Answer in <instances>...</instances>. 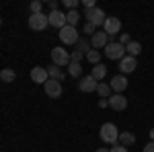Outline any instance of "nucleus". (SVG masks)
<instances>
[{
    "mask_svg": "<svg viewBox=\"0 0 154 152\" xmlns=\"http://www.w3.org/2000/svg\"><path fill=\"white\" fill-rule=\"evenodd\" d=\"M101 140L105 144H117L119 142V129L115 123H103L101 126Z\"/></svg>",
    "mask_w": 154,
    "mask_h": 152,
    "instance_id": "nucleus-1",
    "label": "nucleus"
},
{
    "mask_svg": "<svg viewBox=\"0 0 154 152\" xmlns=\"http://www.w3.org/2000/svg\"><path fill=\"white\" fill-rule=\"evenodd\" d=\"M84 17H86V23L95 25V27H103V25H105V21H107L105 12L101 11L99 6H95V8H86Z\"/></svg>",
    "mask_w": 154,
    "mask_h": 152,
    "instance_id": "nucleus-2",
    "label": "nucleus"
},
{
    "mask_svg": "<svg viewBox=\"0 0 154 152\" xmlns=\"http://www.w3.org/2000/svg\"><path fill=\"white\" fill-rule=\"evenodd\" d=\"M60 39H62V43L76 45L80 37H78V31H76V27H72V25H66V27H62V29H60Z\"/></svg>",
    "mask_w": 154,
    "mask_h": 152,
    "instance_id": "nucleus-3",
    "label": "nucleus"
},
{
    "mask_svg": "<svg viewBox=\"0 0 154 152\" xmlns=\"http://www.w3.org/2000/svg\"><path fill=\"white\" fill-rule=\"evenodd\" d=\"M105 56L109 60H121L125 56V45H121L119 41H109L105 47Z\"/></svg>",
    "mask_w": 154,
    "mask_h": 152,
    "instance_id": "nucleus-4",
    "label": "nucleus"
},
{
    "mask_svg": "<svg viewBox=\"0 0 154 152\" xmlns=\"http://www.w3.org/2000/svg\"><path fill=\"white\" fill-rule=\"evenodd\" d=\"M51 62L56 66H68L70 64V54L64 47H54L51 49Z\"/></svg>",
    "mask_w": 154,
    "mask_h": 152,
    "instance_id": "nucleus-5",
    "label": "nucleus"
},
{
    "mask_svg": "<svg viewBox=\"0 0 154 152\" xmlns=\"http://www.w3.org/2000/svg\"><path fill=\"white\" fill-rule=\"evenodd\" d=\"M103 31H105L109 37L119 35V33H121V21H119L117 17H107L105 25H103Z\"/></svg>",
    "mask_w": 154,
    "mask_h": 152,
    "instance_id": "nucleus-6",
    "label": "nucleus"
},
{
    "mask_svg": "<svg viewBox=\"0 0 154 152\" xmlns=\"http://www.w3.org/2000/svg\"><path fill=\"white\" fill-rule=\"evenodd\" d=\"M48 25H49L48 14H43V12H39V14H31V17H29V27H31L33 31H43Z\"/></svg>",
    "mask_w": 154,
    "mask_h": 152,
    "instance_id": "nucleus-7",
    "label": "nucleus"
},
{
    "mask_svg": "<svg viewBox=\"0 0 154 152\" xmlns=\"http://www.w3.org/2000/svg\"><path fill=\"white\" fill-rule=\"evenodd\" d=\"M43 88H45V95H48L49 99H60V97H62V84H60V80L49 78V80L43 84Z\"/></svg>",
    "mask_w": 154,
    "mask_h": 152,
    "instance_id": "nucleus-8",
    "label": "nucleus"
},
{
    "mask_svg": "<svg viewBox=\"0 0 154 152\" xmlns=\"http://www.w3.org/2000/svg\"><path fill=\"white\" fill-rule=\"evenodd\" d=\"M109 86H111V91L115 95H123V91L128 88V78H125L123 74H117V76L111 78V84H109Z\"/></svg>",
    "mask_w": 154,
    "mask_h": 152,
    "instance_id": "nucleus-9",
    "label": "nucleus"
},
{
    "mask_svg": "<svg viewBox=\"0 0 154 152\" xmlns=\"http://www.w3.org/2000/svg\"><path fill=\"white\" fill-rule=\"evenodd\" d=\"M48 21L51 27H56V29H62V27H66V14L64 12H60V11H51L48 14Z\"/></svg>",
    "mask_w": 154,
    "mask_h": 152,
    "instance_id": "nucleus-10",
    "label": "nucleus"
},
{
    "mask_svg": "<svg viewBox=\"0 0 154 152\" xmlns=\"http://www.w3.org/2000/svg\"><path fill=\"white\" fill-rule=\"evenodd\" d=\"M97 86H99V82H97L91 74H88V76H82L80 82H78V88H80L82 93H95Z\"/></svg>",
    "mask_w": 154,
    "mask_h": 152,
    "instance_id": "nucleus-11",
    "label": "nucleus"
},
{
    "mask_svg": "<svg viewBox=\"0 0 154 152\" xmlns=\"http://www.w3.org/2000/svg\"><path fill=\"white\" fill-rule=\"evenodd\" d=\"M107 43H109V35H107L105 31H95V35L91 37V45L95 47V49L107 47Z\"/></svg>",
    "mask_w": 154,
    "mask_h": 152,
    "instance_id": "nucleus-12",
    "label": "nucleus"
},
{
    "mask_svg": "<svg viewBox=\"0 0 154 152\" xmlns=\"http://www.w3.org/2000/svg\"><path fill=\"white\" fill-rule=\"evenodd\" d=\"M107 101H109V107L115 109V111H123V109L128 107V99H125L123 95H111Z\"/></svg>",
    "mask_w": 154,
    "mask_h": 152,
    "instance_id": "nucleus-13",
    "label": "nucleus"
},
{
    "mask_svg": "<svg viewBox=\"0 0 154 152\" xmlns=\"http://www.w3.org/2000/svg\"><path fill=\"white\" fill-rule=\"evenodd\" d=\"M31 80L37 82V84H45V82L49 80V74L45 68H39V66H35L33 70H31Z\"/></svg>",
    "mask_w": 154,
    "mask_h": 152,
    "instance_id": "nucleus-14",
    "label": "nucleus"
},
{
    "mask_svg": "<svg viewBox=\"0 0 154 152\" xmlns=\"http://www.w3.org/2000/svg\"><path fill=\"white\" fill-rule=\"evenodd\" d=\"M136 58H131V56H123L121 58V62H119V70H121V74H130V72L136 70Z\"/></svg>",
    "mask_w": 154,
    "mask_h": 152,
    "instance_id": "nucleus-15",
    "label": "nucleus"
},
{
    "mask_svg": "<svg viewBox=\"0 0 154 152\" xmlns=\"http://www.w3.org/2000/svg\"><path fill=\"white\" fill-rule=\"evenodd\" d=\"M91 76H93L97 82L105 80V76H107V66H103V64H97V66H93V72H91Z\"/></svg>",
    "mask_w": 154,
    "mask_h": 152,
    "instance_id": "nucleus-16",
    "label": "nucleus"
},
{
    "mask_svg": "<svg viewBox=\"0 0 154 152\" xmlns=\"http://www.w3.org/2000/svg\"><path fill=\"white\" fill-rule=\"evenodd\" d=\"M134 142H136V136H134L131 132H119V144H121V146L128 148V146H131Z\"/></svg>",
    "mask_w": 154,
    "mask_h": 152,
    "instance_id": "nucleus-17",
    "label": "nucleus"
},
{
    "mask_svg": "<svg viewBox=\"0 0 154 152\" xmlns=\"http://www.w3.org/2000/svg\"><path fill=\"white\" fill-rule=\"evenodd\" d=\"M48 70V74H49V78H54V80H64V72L60 70V66H56V64H51V66H48L45 68Z\"/></svg>",
    "mask_w": 154,
    "mask_h": 152,
    "instance_id": "nucleus-18",
    "label": "nucleus"
},
{
    "mask_svg": "<svg viewBox=\"0 0 154 152\" xmlns=\"http://www.w3.org/2000/svg\"><path fill=\"white\" fill-rule=\"evenodd\" d=\"M125 51L130 54L131 58H136V56H140V51H142V45H140L138 41H130V43L125 45Z\"/></svg>",
    "mask_w": 154,
    "mask_h": 152,
    "instance_id": "nucleus-19",
    "label": "nucleus"
},
{
    "mask_svg": "<svg viewBox=\"0 0 154 152\" xmlns=\"http://www.w3.org/2000/svg\"><path fill=\"white\" fill-rule=\"evenodd\" d=\"M68 72H70L72 78H82V66H80V64L70 62V64H68Z\"/></svg>",
    "mask_w": 154,
    "mask_h": 152,
    "instance_id": "nucleus-20",
    "label": "nucleus"
},
{
    "mask_svg": "<svg viewBox=\"0 0 154 152\" xmlns=\"http://www.w3.org/2000/svg\"><path fill=\"white\" fill-rule=\"evenodd\" d=\"M14 78H17L14 70H11V68H4V70H0V80H2V82H14Z\"/></svg>",
    "mask_w": 154,
    "mask_h": 152,
    "instance_id": "nucleus-21",
    "label": "nucleus"
},
{
    "mask_svg": "<svg viewBox=\"0 0 154 152\" xmlns=\"http://www.w3.org/2000/svg\"><path fill=\"white\" fill-rule=\"evenodd\" d=\"M78 21H80V12H78V11H68V12H66V23H68V25L76 27Z\"/></svg>",
    "mask_w": 154,
    "mask_h": 152,
    "instance_id": "nucleus-22",
    "label": "nucleus"
},
{
    "mask_svg": "<svg viewBox=\"0 0 154 152\" xmlns=\"http://www.w3.org/2000/svg\"><path fill=\"white\" fill-rule=\"evenodd\" d=\"M97 93L101 99H109V95H111V86L105 84V82H99V86H97Z\"/></svg>",
    "mask_w": 154,
    "mask_h": 152,
    "instance_id": "nucleus-23",
    "label": "nucleus"
},
{
    "mask_svg": "<svg viewBox=\"0 0 154 152\" xmlns=\"http://www.w3.org/2000/svg\"><path fill=\"white\" fill-rule=\"evenodd\" d=\"M84 58L88 60L91 64H95V66H97V64H101V51H99V49H91Z\"/></svg>",
    "mask_w": 154,
    "mask_h": 152,
    "instance_id": "nucleus-24",
    "label": "nucleus"
},
{
    "mask_svg": "<svg viewBox=\"0 0 154 152\" xmlns=\"http://www.w3.org/2000/svg\"><path fill=\"white\" fill-rule=\"evenodd\" d=\"M76 49H78V51H82L84 56H86V54L91 51V49H88V39L80 37V39H78V43H76Z\"/></svg>",
    "mask_w": 154,
    "mask_h": 152,
    "instance_id": "nucleus-25",
    "label": "nucleus"
},
{
    "mask_svg": "<svg viewBox=\"0 0 154 152\" xmlns=\"http://www.w3.org/2000/svg\"><path fill=\"white\" fill-rule=\"evenodd\" d=\"M84 58V54L82 51H78V49H74L72 51V56H70V62H74V64H80V60Z\"/></svg>",
    "mask_w": 154,
    "mask_h": 152,
    "instance_id": "nucleus-26",
    "label": "nucleus"
},
{
    "mask_svg": "<svg viewBox=\"0 0 154 152\" xmlns=\"http://www.w3.org/2000/svg\"><path fill=\"white\" fill-rule=\"evenodd\" d=\"M41 8H43V4H41L39 0H33V2H31V14H39Z\"/></svg>",
    "mask_w": 154,
    "mask_h": 152,
    "instance_id": "nucleus-27",
    "label": "nucleus"
},
{
    "mask_svg": "<svg viewBox=\"0 0 154 152\" xmlns=\"http://www.w3.org/2000/svg\"><path fill=\"white\" fill-rule=\"evenodd\" d=\"M78 2H80V0H64V6H66L68 11H76Z\"/></svg>",
    "mask_w": 154,
    "mask_h": 152,
    "instance_id": "nucleus-28",
    "label": "nucleus"
},
{
    "mask_svg": "<svg viewBox=\"0 0 154 152\" xmlns=\"http://www.w3.org/2000/svg\"><path fill=\"white\" fill-rule=\"evenodd\" d=\"M95 29H97L95 25H91V23H84V29H82V31L86 33V35H91V37H93V35H95Z\"/></svg>",
    "mask_w": 154,
    "mask_h": 152,
    "instance_id": "nucleus-29",
    "label": "nucleus"
},
{
    "mask_svg": "<svg viewBox=\"0 0 154 152\" xmlns=\"http://www.w3.org/2000/svg\"><path fill=\"white\" fill-rule=\"evenodd\" d=\"M109 152H128V148H125V146H121V144H113V146H111V148H109Z\"/></svg>",
    "mask_w": 154,
    "mask_h": 152,
    "instance_id": "nucleus-30",
    "label": "nucleus"
},
{
    "mask_svg": "<svg viewBox=\"0 0 154 152\" xmlns=\"http://www.w3.org/2000/svg\"><path fill=\"white\" fill-rule=\"evenodd\" d=\"M130 41H131V37L128 35V33H119V43H121V45H128Z\"/></svg>",
    "mask_w": 154,
    "mask_h": 152,
    "instance_id": "nucleus-31",
    "label": "nucleus"
},
{
    "mask_svg": "<svg viewBox=\"0 0 154 152\" xmlns=\"http://www.w3.org/2000/svg\"><path fill=\"white\" fill-rule=\"evenodd\" d=\"M82 4H84V8H95L97 6L95 0H82Z\"/></svg>",
    "mask_w": 154,
    "mask_h": 152,
    "instance_id": "nucleus-32",
    "label": "nucleus"
},
{
    "mask_svg": "<svg viewBox=\"0 0 154 152\" xmlns=\"http://www.w3.org/2000/svg\"><path fill=\"white\" fill-rule=\"evenodd\" d=\"M144 152H154V142H152V140H150L148 144H146V146H144Z\"/></svg>",
    "mask_w": 154,
    "mask_h": 152,
    "instance_id": "nucleus-33",
    "label": "nucleus"
},
{
    "mask_svg": "<svg viewBox=\"0 0 154 152\" xmlns=\"http://www.w3.org/2000/svg\"><path fill=\"white\" fill-rule=\"evenodd\" d=\"M99 107H101V109L109 107V101H107V99H99Z\"/></svg>",
    "mask_w": 154,
    "mask_h": 152,
    "instance_id": "nucleus-34",
    "label": "nucleus"
},
{
    "mask_svg": "<svg viewBox=\"0 0 154 152\" xmlns=\"http://www.w3.org/2000/svg\"><path fill=\"white\" fill-rule=\"evenodd\" d=\"M49 8H51V11H58V2L51 0V2H49Z\"/></svg>",
    "mask_w": 154,
    "mask_h": 152,
    "instance_id": "nucleus-35",
    "label": "nucleus"
},
{
    "mask_svg": "<svg viewBox=\"0 0 154 152\" xmlns=\"http://www.w3.org/2000/svg\"><path fill=\"white\" fill-rule=\"evenodd\" d=\"M97 152H109V148H97Z\"/></svg>",
    "mask_w": 154,
    "mask_h": 152,
    "instance_id": "nucleus-36",
    "label": "nucleus"
},
{
    "mask_svg": "<svg viewBox=\"0 0 154 152\" xmlns=\"http://www.w3.org/2000/svg\"><path fill=\"white\" fill-rule=\"evenodd\" d=\"M150 140H152V142H154V128H152V129H150Z\"/></svg>",
    "mask_w": 154,
    "mask_h": 152,
    "instance_id": "nucleus-37",
    "label": "nucleus"
},
{
    "mask_svg": "<svg viewBox=\"0 0 154 152\" xmlns=\"http://www.w3.org/2000/svg\"><path fill=\"white\" fill-rule=\"evenodd\" d=\"M0 25H2V17H0Z\"/></svg>",
    "mask_w": 154,
    "mask_h": 152,
    "instance_id": "nucleus-38",
    "label": "nucleus"
}]
</instances>
